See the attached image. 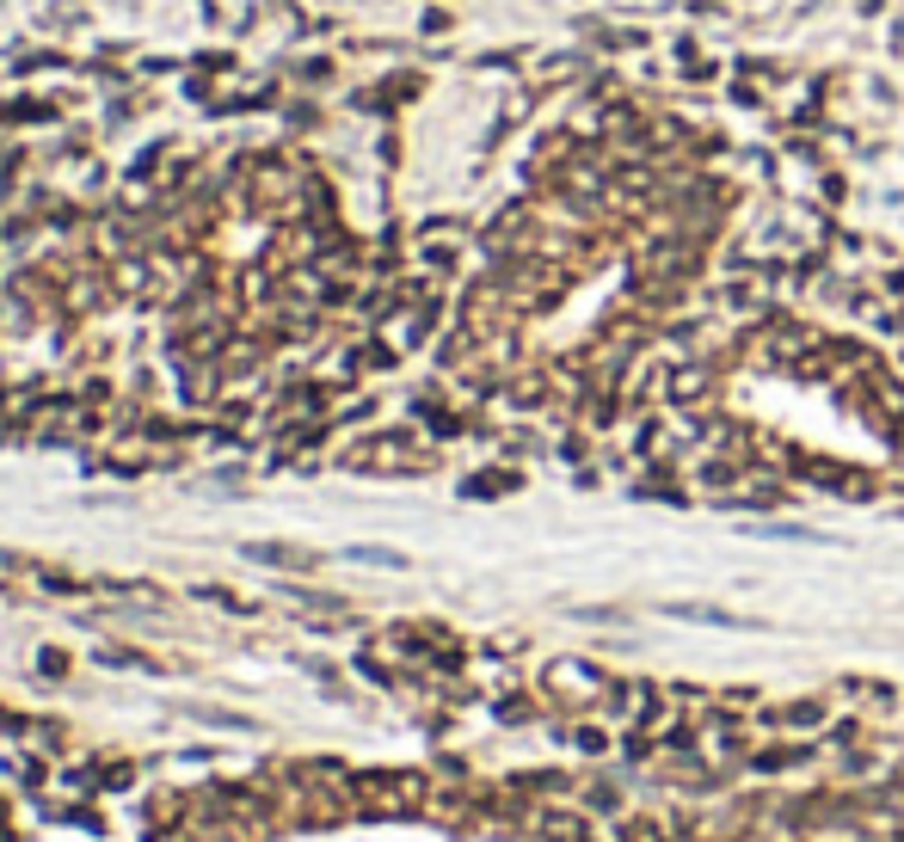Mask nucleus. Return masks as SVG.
Listing matches in <instances>:
<instances>
[{
    "label": "nucleus",
    "mask_w": 904,
    "mask_h": 842,
    "mask_svg": "<svg viewBox=\"0 0 904 842\" xmlns=\"http://www.w3.org/2000/svg\"><path fill=\"white\" fill-rule=\"evenodd\" d=\"M664 615H677V621H708V628H738V615L708 609V603H664Z\"/></svg>",
    "instance_id": "1"
}]
</instances>
